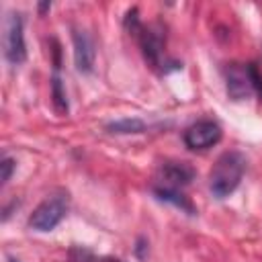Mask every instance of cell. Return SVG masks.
<instances>
[{"label": "cell", "mask_w": 262, "mask_h": 262, "mask_svg": "<svg viewBox=\"0 0 262 262\" xmlns=\"http://www.w3.org/2000/svg\"><path fill=\"white\" fill-rule=\"evenodd\" d=\"M246 172V158L239 151H225L217 158L209 174V188L215 199L229 196L242 182Z\"/></svg>", "instance_id": "cell-1"}, {"label": "cell", "mask_w": 262, "mask_h": 262, "mask_svg": "<svg viewBox=\"0 0 262 262\" xmlns=\"http://www.w3.org/2000/svg\"><path fill=\"white\" fill-rule=\"evenodd\" d=\"M2 45H4V57H6L12 66H20V63L27 59L23 14H18V12H8V16H6V20H4Z\"/></svg>", "instance_id": "cell-2"}, {"label": "cell", "mask_w": 262, "mask_h": 262, "mask_svg": "<svg viewBox=\"0 0 262 262\" xmlns=\"http://www.w3.org/2000/svg\"><path fill=\"white\" fill-rule=\"evenodd\" d=\"M68 213V194L47 196L29 217V225L37 231H51Z\"/></svg>", "instance_id": "cell-3"}, {"label": "cell", "mask_w": 262, "mask_h": 262, "mask_svg": "<svg viewBox=\"0 0 262 262\" xmlns=\"http://www.w3.org/2000/svg\"><path fill=\"white\" fill-rule=\"evenodd\" d=\"M221 127L215 121H196L184 131V143L188 149H207L219 143Z\"/></svg>", "instance_id": "cell-4"}, {"label": "cell", "mask_w": 262, "mask_h": 262, "mask_svg": "<svg viewBox=\"0 0 262 262\" xmlns=\"http://www.w3.org/2000/svg\"><path fill=\"white\" fill-rule=\"evenodd\" d=\"M139 37V45L141 51L145 55V59L151 63V68H164L166 70V57H164V39L160 35V31H156L154 27H139V31L135 33Z\"/></svg>", "instance_id": "cell-5"}, {"label": "cell", "mask_w": 262, "mask_h": 262, "mask_svg": "<svg viewBox=\"0 0 262 262\" xmlns=\"http://www.w3.org/2000/svg\"><path fill=\"white\" fill-rule=\"evenodd\" d=\"M72 41H74V63L82 74H90L94 70V59H96V47L92 37L82 31L74 29L72 31Z\"/></svg>", "instance_id": "cell-6"}, {"label": "cell", "mask_w": 262, "mask_h": 262, "mask_svg": "<svg viewBox=\"0 0 262 262\" xmlns=\"http://www.w3.org/2000/svg\"><path fill=\"white\" fill-rule=\"evenodd\" d=\"M225 82H227V94L233 100H244V98H248L254 92L252 82H250L248 66L229 63L225 68Z\"/></svg>", "instance_id": "cell-7"}, {"label": "cell", "mask_w": 262, "mask_h": 262, "mask_svg": "<svg viewBox=\"0 0 262 262\" xmlns=\"http://www.w3.org/2000/svg\"><path fill=\"white\" fill-rule=\"evenodd\" d=\"M192 178H194V170L186 162H166L162 166V182H164L166 188L184 186Z\"/></svg>", "instance_id": "cell-8"}, {"label": "cell", "mask_w": 262, "mask_h": 262, "mask_svg": "<svg viewBox=\"0 0 262 262\" xmlns=\"http://www.w3.org/2000/svg\"><path fill=\"white\" fill-rule=\"evenodd\" d=\"M154 192H156V196L158 199H162V201H168V203H172V205H176L178 209H182V211H186V213H194V207H192V203L184 196V194H180L178 192V188H166V186H156L154 188Z\"/></svg>", "instance_id": "cell-9"}, {"label": "cell", "mask_w": 262, "mask_h": 262, "mask_svg": "<svg viewBox=\"0 0 262 262\" xmlns=\"http://www.w3.org/2000/svg\"><path fill=\"white\" fill-rule=\"evenodd\" d=\"M106 129L111 133H141V131H145V123L137 117H133V119L127 117V119H119V121L108 123Z\"/></svg>", "instance_id": "cell-10"}, {"label": "cell", "mask_w": 262, "mask_h": 262, "mask_svg": "<svg viewBox=\"0 0 262 262\" xmlns=\"http://www.w3.org/2000/svg\"><path fill=\"white\" fill-rule=\"evenodd\" d=\"M51 96H53V108L59 115H68V96H66V88L59 76H53L51 80Z\"/></svg>", "instance_id": "cell-11"}, {"label": "cell", "mask_w": 262, "mask_h": 262, "mask_svg": "<svg viewBox=\"0 0 262 262\" xmlns=\"http://www.w3.org/2000/svg\"><path fill=\"white\" fill-rule=\"evenodd\" d=\"M248 72H250V82H252V88H254V92L260 96V100H262V74L258 72V68H256V63H248Z\"/></svg>", "instance_id": "cell-12"}, {"label": "cell", "mask_w": 262, "mask_h": 262, "mask_svg": "<svg viewBox=\"0 0 262 262\" xmlns=\"http://www.w3.org/2000/svg\"><path fill=\"white\" fill-rule=\"evenodd\" d=\"M16 168V162L12 160V158H2V162H0V182H2V186L10 180V176H12V170Z\"/></svg>", "instance_id": "cell-13"}, {"label": "cell", "mask_w": 262, "mask_h": 262, "mask_svg": "<svg viewBox=\"0 0 262 262\" xmlns=\"http://www.w3.org/2000/svg\"><path fill=\"white\" fill-rule=\"evenodd\" d=\"M70 258H72V262H96L94 254L84 250V248H72L70 250Z\"/></svg>", "instance_id": "cell-14"}, {"label": "cell", "mask_w": 262, "mask_h": 262, "mask_svg": "<svg viewBox=\"0 0 262 262\" xmlns=\"http://www.w3.org/2000/svg\"><path fill=\"white\" fill-rule=\"evenodd\" d=\"M51 8V2H43V4H39V10L41 12H45V10H49Z\"/></svg>", "instance_id": "cell-15"}, {"label": "cell", "mask_w": 262, "mask_h": 262, "mask_svg": "<svg viewBox=\"0 0 262 262\" xmlns=\"http://www.w3.org/2000/svg\"><path fill=\"white\" fill-rule=\"evenodd\" d=\"M102 262H123V260H119V258H111V256H106V258H102Z\"/></svg>", "instance_id": "cell-16"}, {"label": "cell", "mask_w": 262, "mask_h": 262, "mask_svg": "<svg viewBox=\"0 0 262 262\" xmlns=\"http://www.w3.org/2000/svg\"><path fill=\"white\" fill-rule=\"evenodd\" d=\"M10 262H16V260H10Z\"/></svg>", "instance_id": "cell-17"}]
</instances>
